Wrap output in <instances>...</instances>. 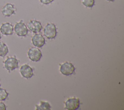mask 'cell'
<instances>
[{
  "mask_svg": "<svg viewBox=\"0 0 124 110\" xmlns=\"http://www.w3.org/2000/svg\"><path fill=\"white\" fill-rule=\"evenodd\" d=\"M57 33V29L53 23H47L44 29V35L48 39L55 38Z\"/></svg>",
  "mask_w": 124,
  "mask_h": 110,
  "instance_id": "cell-1",
  "label": "cell"
},
{
  "mask_svg": "<svg viewBox=\"0 0 124 110\" xmlns=\"http://www.w3.org/2000/svg\"><path fill=\"white\" fill-rule=\"evenodd\" d=\"M14 30L16 34L20 37L26 36L28 32V28L22 20L15 24Z\"/></svg>",
  "mask_w": 124,
  "mask_h": 110,
  "instance_id": "cell-2",
  "label": "cell"
},
{
  "mask_svg": "<svg viewBox=\"0 0 124 110\" xmlns=\"http://www.w3.org/2000/svg\"><path fill=\"white\" fill-rule=\"evenodd\" d=\"M4 65L5 69L10 72L18 67V61L15 57H8L4 62Z\"/></svg>",
  "mask_w": 124,
  "mask_h": 110,
  "instance_id": "cell-3",
  "label": "cell"
},
{
  "mask_svg": "<svg viewBox=\"0 0 124 110\" xmlns=\"http://www.w3.org/2000/svg\"><path fill=\"white\" fill-rule=\"evenodd\" d=\"M75 67L71 63L65 62L61 65L60 71L65 76H69L75 72Z\"/></svg>",
  "mask_w": 124,
  "mask_h": 110,
  "instance_id": "cell-4",
  "label": "cell"
},
{
  "mask_svg": "<svg viewBox=\"0 0 124 110\" xmlns=\"http://www.w3.org/2000/svg\"><path fill=\"white\" fill-rule=\"evenodd\" d=\"M29 59L33 62L39 61L42 57V54L40 49L36 47H31L28 51Z\"/></svg>",
  "mask_w": 124,
  "mask_h": 110,
  "instance_id": "cell-5",
  "label": "cell"
},
{
  "mask_svg": "<svg viewBox=\"0 0 124 110\" xmlns=\"http://www.w3.org/2000/svg\"><path fill=\"white\" fill-rule=\"evenodd\" d=\"M80 105L79 99L77 98L68 99L65 102V108L68 110H76L78 109Z\"/></svg>",
  "mask_w": 124,
  "mask_h": 110,
  "instance_id": "cell-6",
  "label": "cell"
},
{
  "mask_svg": "<svg viewBox=\"0 0 124 110\" xmlns=\"http://www.w3.org/2000/svg\"><path fill=\"white\" fill-rule=\"evenodd\" d=\"M2 15L5 17H9L12 15L16 14V9L14 5L12 3H7L3 6L1 10Z\"/></svg>",
  "mask_w": 124,
  "mask_h": 110,
  "instance_id": "cell-7",
  "label": "cell"
},
{
  "mask_svg": "<svg viewBox=\"0 0 124 110\" xmlns=\"http://www.w3.org/2000/svg\"><path fill=\"white\" fill-rule=\"evenodd\" d=\"M20 73L21 75L25 78H31L33 75V70L32 68L28 64L22 65L20 68Z\"/></svg>",
  "mask_w": 124,
  "mask_h": 110,
  "instance_id": "cell-8",
  "label": "cell"
},
{
  "mask_svg": "<svg viewBox=\"0 0 124 110\" xmlns=\"http://www.w3.org/2000/svg\"><path fill=\"white\" fill-rule=\"evenodd\" d=\"M0 31L2 35H12L14 32V27L9 22L3 23L0 26Z\"/></svg>",
  "mask_w": 124,
  "mask_h": 110,
  "instance_id": "cell-9",
  "label": "cell"
},
{
  "mask_svg": "<svg viewBox=\"0 0 124 110\" xmlns=\"http://www.w3.org/2000/svg\"><path fill=\"white\" fill-rule=\"evenodd\" d=\"M28 27L33 33L39 32L42 29L41 23L36 20H31L28 24Z\"/></svg>",
  "mask_w": 124,
  "mask_h": 110,
  "instance_id": "cell-10",
  "label": "cell"
},
{
  "mask_svg": "<svg viewBox=\"0 0 124 110\" xmlns=\"http://www.w3.org/2000/svg\"><path fill=\"white\" fill-rule=\"evenodd\" d=\"M32 44L36 47H41L45 44V39L41 34L37 33L32 37Z\"/></svg>",
  "mask_w": 124,
  "mask_h": 110,
  "instance_id": "cell-11",
  "label": "cell"
},
{
  "mask_svg": "<svg viewBox=\"0 0 124 110\" xmlns=\"http://www.w3.org/2000/svg\"><path fill=\"white\" fill-rule=\"evenodd\" d=\"M36 110H49L51 106L46 101H41L39 105H36Z\"/></svg>",
  "mask_w": 124,
  "mask_h": 110,
  "instance_id": "cell-12",
  "label": "cell"
},
{
  "mask_svg": "<svg viewBox=\"0 0 124 110\" xmlns=\"http://www.w3.org/2000/svg\"><path fill=\"white\" fill-rule=\"evenodd\" d=\"M8 52L9 50L7 45L3 42H0V57H4Z\"/></svg>",
  "mask_w": 124,
  "mask_h": 110,
  "instance_id": "cell-13",
  "label": "cell"
},
{
  "mask_svg": "<svg viewBox=\"0 0 124 110\" xmlns=\"http://www.w3.org/2000/svg\"><path fill=\"white\" fill-rule=\"evenodd\" d=\"M9 93L6 90L3 88H0V101H4L8 96Z\"/></svg>",
  "mask_w": 124,
  "mask_h": 110,
  "instance_id": "cell-14",
  "label": "cell"
},
{
  "mask_svg": "<svg viewBox=\"0 0 124 110\" xmlns=\"http://www.w3.org/2000/svg\"><path fill=\"white\" fill-rule=\"evenodd\" d=\"M82 4L87 8H92L94 5V0H81Z\"/></svg>",
  "mask_w": 124,
  "mask_h": 110,
  "instance_id": "cell-15",
  "label": "cell"
},
{
  "mask_svg": "<svg viewBox=\"0 0 124 110\" xmlns=\"http://www.w3.org/2000/svg\"><path fill=\"white\" fill-rule=\"evenodd\" d=\"M54 0H40V2L44 4H48L51 3Z\"/></svg>",
  "mask_w": 124,
  "mask_h": 110,
  "instance_id": "cell-16",
  "label": "cell"
},
{
  "mask_svg": "<svg viewBox=\"0 0 124 110\" xmlns=\"http://www.w3.org/2000/svg\"><path fill=\"white\" fill-rule=\"evenodd\" d=\"M6 106L2 102H0V110H6Z\"/></svg>",
  "mask_w": 124,
  "mask_h": 110,
  "instance_id": "cell-17",
  "label": "cell"
},
{
  "mask_svg": "<svg viewBox=\"0 0 124 110\" xmlns=\"http://www.w3.org/2000/svg\"><path fill=\"white\" fill-rule=\"evenodd\" d=\"M1 37H2V34L1 33V32L0 31V39L1 38Z\"/></svg>",
  "mask_w": 124,
  "mask_h": 110,
  "instance_id": "cell-18",
  "label": "cell"
},
{
  "mask_svg": "<svg viewBox=\"0 0 124 110\" xmlns=\"http://www.w3.org/2000/svg\"><path fill=\"white\" fill-rule=\"evenodd\" d=\"M108 1H113L114 0H107Z\"/></svg>",
  "mask_w": 124,
  "mask_h": 110,
  "instance_id": "cell-19",
  "label": "cell"
},
{
  "mask_svg": "<svg viewBox=\"0 0 124 110\" xmlns=\"http://www.w3.org/2000/svg\"><path fill=\"white\" fill-rule=\"evenodd\" d=\"M0 85H1V84H0Z\"/></svg>",
  "mask_w": 124,
  "mask_h": 110,
  "instance_id": "cell-20",
  "label": "cell"
}]
</instances>
